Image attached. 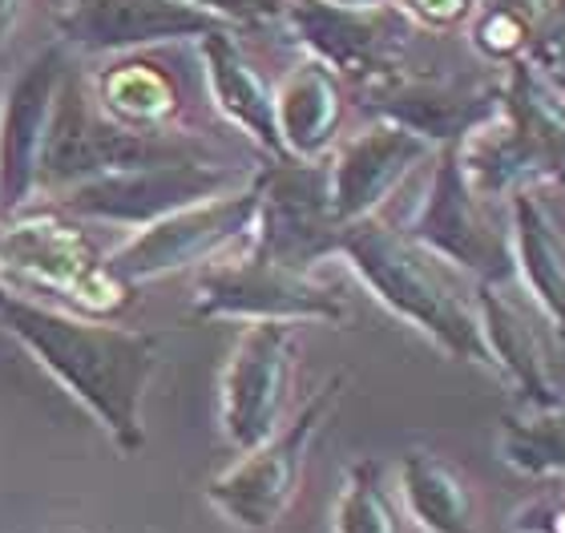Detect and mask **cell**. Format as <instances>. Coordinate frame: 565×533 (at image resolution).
Wrapping results in <instances>:
<instances>
[{
  "instance_id": "6da1fadb",
  "label": "cell",
  "mask_w": 565,
  "mask_h": 533,
  "mask_svg": "<svg viewBox=\"0 0 565 533\" xmlns=\"http://www.w3.org/2000/svg\"><path fill=\"white\" fill-rule=\"evenodd\" d=\"M0 328L94 416L121 457L146 445V392L153 384L162 340L106 316L45 303L0 279Z\"/></svg>"
},
{
  "instance_id": "7a4b0ae2",
  "label": "cell",
  "mask_w": 565,
  "mask_h": 533,
  "mask_svg": "<svg viewBox=\"0 0 565 533\" xmlns=\"http://www.w3.org/2000/svg\"><path fill=\"white\" fill-rule=\"evenodd\" d=\"M335 255L352 267L380 308L416 328L436 352L457 364L489 367L477 320V284H465L469 275L416 243L404 226L388 223L384 214H367L343 226Z\"/></svg>"
},
{
  "instance_id": "3957f363",
  "label": "cell",
  "mask_w": 565,
  "mask_h": 533,
  "mask_svg": "<svg viewBox=\"0 0 565 533\" xmlns=\"http://www.w3.org/2000/svg\"><path fill=\"white\" fill-rule=\"evenodd\" d=\"M460 167L489 202L513 190L565 186V94L542 61L518 57L501 73V114L457 146Z\"/></svg>"
},
{
  "instance_id": "277c9868",
  "label": "cell",
  "mask_w": 565,
  "mask_h": 533,
  "mask_svg": "<svg viewBox=\"0 0 565 533\" xmlns=\"http://www.w3.org/2000/svg\"><path fill=\"white\" fill-rule=\"evenodd\" d=\"M348 388V372H335L295 408L271 437L255 449L238 452L235 465L214 473L202 489V498L223 522L247 533H267L287 518L303 489L307 457L316 449L319 433L328 428Z\"/></svg>"
},
{
  "instance_id": "5b68a950",
  "label": "cell",
  "mask_w": 565,
  "mask_h": 533,
  "mask_svg": "<svg viewBox=\"0 0 565 533\" xmlns=\"http://www.w3.org/2000/svg\"><path fill=\"white\" fill-rule=\"evenodd\" d=\"M190 311L199 320L226 323H343L348 303L316 271H299L291 263L238 243L218 259L202 263L194 279Z\"/></svg>"
},
{
  "instance_id": "8992f818",
  "label": "cell",
  "mask_w": 565,
  "mask_h": 533,
  "mask_svg": "<svg viewBox=\"0 0 565 533\" xmlns=\"http://www.w3.org/2000/svg\"><path fill=\"white\" fill-rule=\"evenodd\" d=\"M0 275L33 296H65L85 316L118 311L130 291L106 271V255L70 214L24 211L0 218Z\"/></svg>"
},
{
  "instance_id": "52a82bcc",
  "label": "cell",
  "mask_w": 565,
  "mask_h": 533,
  "mask_svg": "<svg viewBox=\"0 0 565 533\" xmlns=\"http://www.w3.org/2000/svg\"><path fill=\"white\" fill-rule=\"evenodd\" d=\"M259 170L223 194L178 206L130 231V238L106 255V271L126 291H134V287H146L186 267H202L238 243H247L255 214H259Z\"/></svg>"
},
{
  "instance_id": "ba28073f",
  "label": "cell",
  "mask_w": 565,
  "mask_h": 533,
  "mask_svg": "<svg viewBox=\"0 0 565 533\" xmlns=\"http://www.w3.org/2000/svg\"><path fill=\"white\" fill-rule=\"evenodd\" d=\"M255 170L259 167H223L218 158L202 150V154L158 158V162H138V167L85 178V182L57 190L53 202L61 214H70L77 223L138 231V226L178 211V206H190V202L238 186Z\"/></svg>"
},
{
  "instance_id": "9c48e42d",
  "label": "cell",
  "mask_w": 565,
  "mask_h": 533,
  "mask_svg": "<svg viewBox=\"0 0 565 533\" xmlns=\"http://www.w3.org/2000/svg\"><path fill=\"white\" fill-rule=\"evenodd\" d=\"M279 21L287 24L295 45L303 49V57L323 61L355 89L396 77L408 61L413 36L420 33L396 0L376 4V9H343L328 0H287Z\"/></svg>"
},
{
  "instance_id": "30bf717a",
  "label": "cell",
  "mask_w": 565,
  "mask_h": 533,
  "mask_svg": "<svg viewBox=\"0 0 565 533\" xmlns=\"http://www.w3.org/2000/svg\"><path fill=\"white\" fill-rule=\"evenodd\" d=\"M416 243L452 263L472 284L484 279H513L509 255V223H497L493 202L477 194L457 146H440L433 158V178L416 206L413 223L404 226Z\"/></svg>"
},
{
  "instance_id": "8fae6325",
  "label": "cell",
  "mask_w": 565,
  "mask_h": 533,
  "mask_svg": "<svg viewBox=\"0 0 565 533\" xmlns=\"http://www.w3.org/2000/svg\"><path fill=\"white\" fill-rule=\"evenodd\" d=\"M299 367V323H243L218 376V428L235 452L255 449L287 420Z\"/></svg>"
},
{
  "instance_id": "7c38bea8",
  "label": "cell",
  "mask_w": 565,
  "mask_h": 533,
  "mask_svg": "<svg viewBox=\"0 0 565 533\" xmlns=\"http://www.w3.org/2000/svg\"><path fill=\"white\" fill-rule=\"evenodd\" d=\"M73 49L53 36L33 57H24L0 94V218L33 211L41 199V162H45L49 126L57 109L61 85L70 82Z\"/></svg>"
},
{
  "instance_id": "4fadbf2b",
  "label": "cell",
  "mask_w": 565,
  "mask_h": 533,
  "mask_svg": "<svg viewBox=\"0 0 565 533\" xmlns=\"http://www.w3.org/2000/svg\"><path fill=\"white\" fill-rule=\"evenodd\" d=\"M343 223L331 211L328 167L303 158L263 162L259 170V214L250 226V243L299 271H316V263L340 250Z\"/></svg>"
},
{
  "instance_id": "5bb4252c",
  "label": "cell",
  "mask_w": 565,
  "mask_h": 533,
  "mask_svg": "<svg viewBox=\"0 0 565 533\" xmlns=\"http://www.w3.org/2000/svg\"><path fill=\"white\" fill-rule=\"evenodd\" d=\"M214 29H226V21L190 0H65L53 17L61 45L89 57L150 53L199 41Z\"/></svg>"
},
{
  "instance_id": "9a60e30c",
  "label": "cell",
  "mask_w": 565,
  "mask_h": 533,
  "mask_svg": "<svg viewBox=\"0 0 565 533\" xmlns=\"http://www.w3.org/2000/svg\"><path fill=\"white\" fill-rule=\"evenodd\" d=\"M436 146L420 134L404 130L388 118L364 121L355 134H343L323 158L328 167L331 211L343 226L380 214L384 202L413 178L416 167L433 162Z\"/></svg>"
},
{
  "instance_id": "2e32d148",
  "label": "cell",
  "mask_w": 565,
  "mask_h": 533,
  "mask_svg": "<svg viewBox=\"0 0 565 533\" xmlns=\"http://www.w3.org/2000/svg\"><path fill=\"white\" fill-rule=\"evenodd\" d=\"M501 73L460 82V77L401 70L396 77L367 85L360 94L372 118L396 121L440 150V146H460L472 130H481L484 121L501 114Z\"/></svg>"
},
{
  "instance_id": "e0dca14e",
  "label": "cell",
  "mask_w": 565,
  "mask_h": 533,
  "mask_svg": "<svg viewBox=\"0 0 565 533\" xmlns=\"http://www.w3.org/2000/svg\"><path fill=\"white\" fill-rule=\"evenodd\" d=\"M477 320H481V340L489 352V367L518 388L521 404H554L562 401L554 380V360H550V340L509 279H484L477 284Z\"/></svg>"
},
{
  "instance_id": "ac0fdd59",
  "label": "cell",
  "mask_w": 565,
  "mask_h": 533,
  "mask_svg": "<svg viewBox=\"0 0 565 533\" xmlns=\"http://www.w3.org/2000/svg\"><path fill=\"white\" fill-rule=\"evenodd\" d=\"M243 29L226 24L214 33L199 36L194 49L202 57V77H206V94H211L214 109L231 121L243 138L263 154V162H279L282 142L279 126H275V85L267 82V73L250 61V53L238 41Z\"/></svg>"
},
{
  "instance_id": "d6986e66",
  "label": "cell",
  "mask_w": 565,
  "mask_h": 533,
  "mask_svg": "<svg viewBox=\"0 0 565 533\" xmlns=\"http://www.w3.org/2000/svg\"><path fill=\"white\" fill-rule=\"evenodd\" d=\"M348 82L316 57H299L275 85V126L287 158L319 162L343 138Z\"/></svg>"
},
{
  "instance_id": "ffe728a7",
  "label": "cell",
  "mask_w": 565,
  "mask_h": 533,
  "mask_svg": "<svg viewBox=\"0 0 565 533\" xmlns=\"http://www.w3.org/2000/svg\"><path fill=\"white\" fill-rule=\"evenodd\" d=\"M509 206V255L521 291H530L550 332L565 344V231L537 190H513Z\"/></svg>"
},
{
  "instance_id": "44dd1931",
  "label": "cell",
  "mask_w": 565,
  "mask_h": 533,
  "mask_svg": "<svg viewBox=\"0 0 565 533\" xmlns=\"http://www.w3.org/2000/svg\"><path fill=\"white\" fill-rule=\"evenodd\" d=\"M396 493L420 533H481V505L469 477L433 449H408L396 461Z\"/></svg>"
},
{
  "instance_id": "7402d4cb",
  "label": "cell",
  "mask_w": 565,
  "mask_h": 533,
  "mask_svg": "<svg viewBox=\"0 0 565 533\" xmlns=\"http://www.w3.org/2000/svg\"><path fill=\"white\" fill-rule=\"evenodd\" d=\"M89 89H94L102 114L130 130H170V121L178 118V106H182L170 73L153 65L146 53H130V57L106 65L97 77H89Z\"/></svg>"
},
{
  "instance_id": "603a6c76",
  "label": "cell",
  "mask_w": 565,
  "mask_h": 533,
  "mask_svg": "<svg viewBox=\"0 0 565 533\" xmlns=\"http://www.w3.org/2000/svg\"><path fill=\"white\" fill-rule=\"evenodd\" d=\"M497 452L513 473L530 481L565 477V396L554 404H521L518 413L501 416Z\"/></svg>"
},
{
  "instance_id": "cb8c5ba5",
  "label": "cell",
  "mask_w": 565,
  "mask_h": 533,
  "mask_svg": "<svg viewBox=\"0 0 565 533\" xmlns=\"http://www.w3.org/2000/svg\"><path fill=\"white\" fill-rule=\"evenodd\" d=\"M331 533H401V510L372 457H360L343 469L331 501Z\"/></svg>"
},
{
  "instance_id": "d4e9b609",
  "label": "cell",
  "mask_w": 565,
  "mask_h": 533,
  "mask_svg": "<svg viewBox=\"0 0 565 533\" xmlns=\"http://www.w3.org/2000/svg\"><path fill=\"white\" fill-rule=\"evenodd\" d=\"M509 533H565V477H550L537 486V493L513 505Z\"/></svg>"
},
{
  "instance_id": "484cf974",
  "label": "cell",
  "mask_w": 565,
  "mask_h": 533,
  "mask_svg": "<svg viewBox=\"0 0 565 533\" xmlns=\"http://www.w3.org/2000/svg\"><path fill=\"white\" fill-rule=\"evenodd\" d=\"M396 4L424 33H452L460 24H469L477 9V0H396Z\"/></svg>"
},
{
  "instance_id": "4316f807",
  "label": "cell",
  "mask_w": 565,
  "mask_h": 533,
  "mask_svg": "<svg viewBox=\"0 0 565 533\" xmlns=\"http://www.w3.org/2000/svg\"><path fill=\"white\" fill-rule=\"evenodd\" d=\"M190 4L214 12L218 21L235 24V29H250V24L279 21V12L287 0H190Z\"/></svg>"
},
{
  "instance_id": "83f0119b",
  "label": "cell",
  "mask_w": 565,
  "mask_h": 533,
  "mask_svg": "<svg viewBox=\"0 0 565 533\" xmlns=\"http://www.w3.org/2000/svg\"><path fill=\"white\" fill-rule=\"evenodd\" d=\"M533 57L542 61L545 70H550V77L557 82V89L565 94V41H550V45H545L542 53H533Z\"/></svg>"
},
{
  "instance_id": "f1b7e54d",
  "label": "cell",
  "mask_w": 565,
  "mask_h": 533,
  "mask_svg": "<svg viewBox=\"0 0 565 533\" xmlns=\"http://www.w3.org/2000/svg\"><path fill=\"white\" fill-rule=\"evenodd\" d=\"M17 12H21V0H0V41L12 33V24H17Z\"/></svg>"
},
{
  "instance_id": "f546056e",
  "label": "cell",
  "mask_w": 565,
  "mask_h": 533,
  "mask_svg": "<svg viewBox=\"0 0 565 533\" xmlns=\"http://www.w3.org/2000/svg\"><path fill=\"white\" fill-rule=\"evenodd\" d=\"M328 4H343V9H376V4H392V0H328Z\"/></svg>"
},
{
  "instance_id": "4dcf8cb0",
  "label": "cell",
  "mask_w": 565,
  "mask_h": 533,
  "mask_svg": "<svg viewBox=\"0 0 565 533\" xmlns=\"http://www.w3.org/2000/svg\"><path fill=\"white\" fill-rule=\"evenodd\" d=\"M554 9H557V21L565 24V0H554Z\"/></svg>"
},
{
  "instance_id": "1f68e13d",
  "label": "cell",
  "mask_w": 565,
  "mask_h": 533,
  "mask_svg": "<svg viewBox=\"0 0 565 533\" xmlns=\"http://www.w3.org/2000/svg\"><path fill=\"white\" fill-rule=\"evenodd\" d=\"M65 533H85V530H65Z\"/></svg>"
},
{
  "instance_id": "d6a6232c",
  "label": "cell",
  "mask_w": 565,
  "mask_h": 533,
  "mask_svg": "<svg viewBox=\"0 0 565 533\" xmlns=\"http://www.w3.org/2000/svg\"><path fill=\"white\" fill-rule=\"evenodd\" d=\"M550 4H554V0H550Z\"/></svg>"
}]
</instances>
